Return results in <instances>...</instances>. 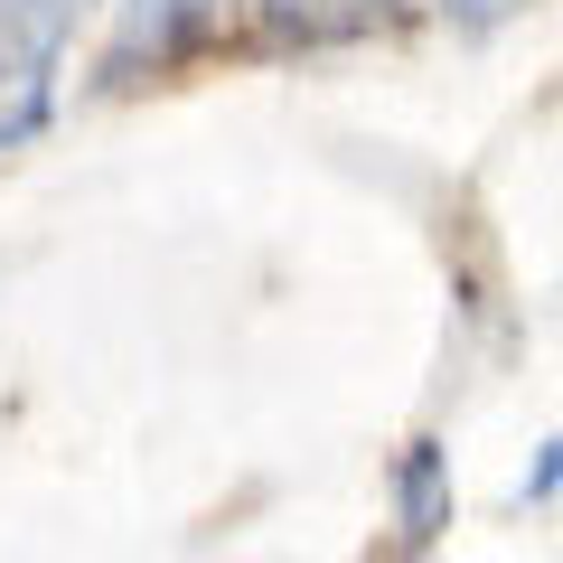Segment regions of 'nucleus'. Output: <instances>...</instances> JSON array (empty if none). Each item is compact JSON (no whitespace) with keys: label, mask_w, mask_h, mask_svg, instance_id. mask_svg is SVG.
<instances>
[{"label":"nucleus","mask_w":563,"mask_h":563,"mask_svg":"<svg viewBox=\"0 0 563 563\" xmlns=\"http://www.w3.org/2000/svg\"><path fill=\"white\" fill-rule=\"evenodd\" d=\"M95 10H103V0H38V20L57 29V38H76V29L95 20Z\"/></svg>","instance_id":"3"},{"label":"nucleus","mask_w":563,"mask_h":563,"mask_svg":"<svg viewBox=\"0 0 563 563\" xmlns=\"http://www.w3.org/2000/svg\"><path fill=\"white\" fill-rule=\"evenodd\" d=\"M432 10H442V20H461V29H488V20H507L517 0H432Z\"/></svg>","instance_id":"2"},{"label":"nucleus","mask_w":563,"mask_h":563,"mask_svg":"<svg viewBox=\"0 0 563 563\" xmlns=\"http://www.w3.org/2000/svg\"><path fill=\"white\" fill-rule=\"evenodd\" d=\"M376 20H395V0H263V29L273 38H301V47L366 38Z\"/></svg>","instance_id":"1"}]
</instances>
